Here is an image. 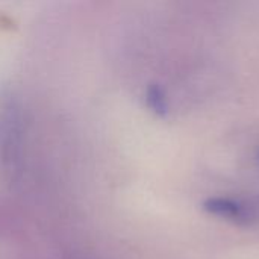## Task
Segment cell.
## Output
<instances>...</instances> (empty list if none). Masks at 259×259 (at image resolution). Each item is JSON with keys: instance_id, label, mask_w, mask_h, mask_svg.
I'll use <instances>...</instances> for the list:
<instances>
[{"instance_id": "cell-1", "label": "cell", "mask_w": 259, "mask_h": 259, "mask_svg": "<svg viewBox=\"0 0 259 259\" xmlns=\"http://www.w3.org/2000/svg\"><path fill=\"white\" fill-rule=\"evenodd\" d=\"M0 126V149H2V159L6 171L14 176L18 168L20 162V117L14 105H8L6 111L2 117Z\"/></svg>"}, {"instance_id": "cell-2", "label": "cell", "mask_w": 259, "mask_h": 259, "mask_svg": "<svg viewBox=\"0 0 259 259\" xmlns=\"http://www.w3.org/2000/svg\"><path fill=\"white\" fill-rule=\"evenodd\" d=\"M202 208L211 215L238 225L249 223L255 219V208L241 199L223 197V196L209 197L203 202Z\"/></svg>"}, {"instance_id": "cell-3", "label": "cell", "mask_w": 259, "mask_h": 259, "mask_svg": "<svg viewBox=\"0 0 259 259\" xmlns=\"http://www.w3.org/2000/svg\"><path fill=\"white\" fill-rule=\"evenodd\" d=\"M146 105L158 117H165L168 112V102L165 91L158 83H150L146 91Z\"/></svg>"}]
</instances>
